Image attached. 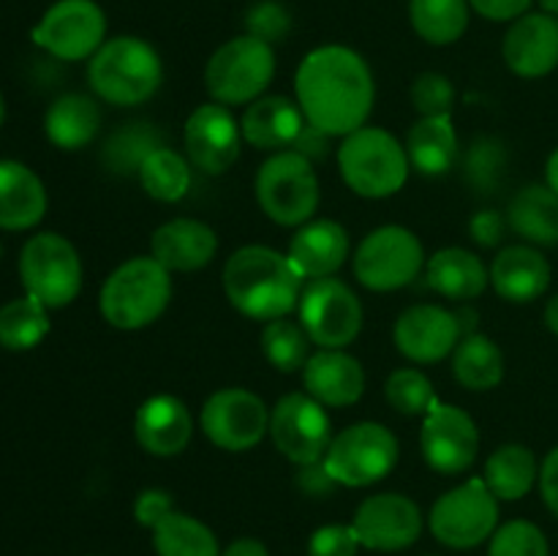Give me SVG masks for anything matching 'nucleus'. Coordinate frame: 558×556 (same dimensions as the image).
<instances>
[{
    "instance_id": "nucleus-51",
    "label": "nucleus",
    "mask_w": 558,
    "mask_h": 556,
    "mask_svg": "<svg viewBox=\"0 0 558 556\" xmlns=\"http://www.w3.org/2000/svg\"><path fill=\"white\" fill-rule=\"evenodd\" d=\"M539 494H543L545 507L558 518V447L545 456L539 467Z\"/></svg>"
},
{
    "instance_id": "nucleus-17",
    "label": "nucleus",
    "mask_w": 558,
    "mask_h": 556,
    "mask_svg": "<svg viewBox=\"0 0 558 556\" xmlns=\"http://www.w3.org/2000/svg\"><path fill=\"white\" fill-rule=\"evenodd\" d=\"M183 142L191 167L205 174H223L240 158L243 129L223 104H202L185 120Z\"/></svg>"
},
{
    "instance_id": "nucleus-25",
    "label": "nucleus",
    "mask_w": 558,
    "mask_h": 556,
    "mask_svg": "<svg viewBox=\"0 0 558 556\" xmlns=\"http://www.w3.org/2000/svg\"><path fill=\"white\" fill-rule=\"evenodd\" d=\"M490 287L507 303H534L550 287V265L532 245H510L496 254L488 270Z\"/></svg>"
},
{
    "instance_id": "nucleus-4",
    "label": "nucleus",
    "mask_w": 558,
    "mask_h": 556,
    "mask_svg": "<svg viewBox=\"0 0 558 556\" xmlns=\"http://www.w3.org/2000/svg\"><path fill=\"white\" fill-rule=\"evenodd\" d=\"M169 300L172 278L167 267L153 256H134L104 281L98 309L118 330H142L167 311Z\"/></svg>"
},
{
    "instance_id": "nucleus-27",
    "label": "nucleus",
    "mask_w": 558,
    "mask_h": 556,
    "mask_svg": "<svg viewBox=\"0 0 558 556\" xmlns=\"http://www.w3.org/2000/svg\"><path fill=\"white\" fill-rule=\"evenodd\" d=\"M47 213V191L20 161H0V229H31Z\"/></svg>"
},
{
    "instance_id": "nucleus-54",
    "label": "nucleus",
    "mask_w": 558,
    "mask_h": 556,
    "mask_svg": "<svg viewBox=\"0 0 558 556\" xmlns=\"http://www.w3.org/2000/svg\"><path fill=\"white\" fill-rule=\"evenodd\" d=\"M545 327L558 336V294H554L548 300V305H545Z\"/></svg>"
},
{
    "instance_id": "nucleus-33",
    "label": "nucleus",
    "mask_w": 558,
    "mask_h": 556,
    "mask_svg": "<svg viewBox=\"0 0 558 556\" xmlns=\"http://www.w3.org/2000/svg\"><path fill=\"white\" fill-rule=\"evenodd\" d=\"M158 147H163L161 131L145 120H131V123H120L107 136L101 147V164L107 172L118 174V178H131V174H140L142 164Z\"/></svg>"
},
{
    "instance_id": "nucleus-14",
    "label": "nucleus",
    "mask_w": 558,
    "mask_h": 556,
    "mask_svg": "<svg viewBox=\"0 0 558 556\" xmlns=\"http://www.w3.org/2000/svg\"><path fill=\"white\" fill-rule=\"evenodd\" d=\"M107 38V14L96 0H58L33 27V41L58 60H85Z\"/></svg>"
},
{
    "instance_id": "nucleus-42",
    "label": "nucleus",
    "mask_w": 558,
    "mask_h": 556,
    "mask_svg": "<svg viewBox=\"0 0 558 556\" xmlns=\"http://www.w3.org/2000/svg\"><path fill=\"white\" fill-rule=\"evenodd\" d=\"M488 556H550V545L537 523L515 518L490 534Z\"/></svg>"
},
{
    "instance_id": "nucleus-49",
    "label": "nucleus",
    "mask_w": 558,
    "mask_h": 556,
    "mask_svg": "<svg viewBox=\"0 0 558 556\" xmlns=\"http://www.w3.org/2000/svg\"><path fill=\"white\" fill-rule=\"evenodd\" d=\"M480 16L490 22H515L532 5V0H469Z\"/></svg>"
},
{
    "instance_id": "nucleus-28",
    "label": "nucleus",
    "mask_w": 558,
    "mask_h": 556,
    "mask_svg": "<svg viewBox=\"0 0 558 556\" xmlns=\"http://www.w3.org/2000/svg\"><path fill=\"white\" fill-rule=\"evenodd\" d=\"M425 273H428V287L450 300H474L490 283L483 259L456 245L436 251L425 265Z\"/></svg>"
},
{
    "instance_id": "nucleus-23",
    "label": "nucleus",
    "mask_w": 558,
    "mask_h": 556,
    "mask_svg": "<svg viewBox=\"0 0 558 556\" xmlns=\"http://www.w3.org/2000/svg\"><path fill=\"white\" fill-rule=\"evenodd\" d=\"M218 251V238L213 227L196 218H172L153 232L150 254L169 273H191L210 265Z\"/></svg>"
},
{
    "instance_id": "nucleus-50",
    "label": "nucleus",
    "mask_w": 558,
    "mask_h": 556,
    "mask_svg": "<svg viewBox=\"0 0 558 556\" xmlns=\"http://www.w3.org/2000/svg\"><path fill=\"white\" fill-rule=\"evenodd\" d=\"M330 134H325V131L314 129L311 123H305V129L300 131L298 142L292 145V150H298L300 156L308 158L311 164L314 161H322V158H327V153H330Z\"/></svg>"
},
{
    "instance_id": "nucleus-19",
    "label": "nucleus",
    "mask_w": 558,
    "mask_h": 556,
    "mask_svg": "<svg viewBox=\"0 0 558 556\" xmlns=\"http://www.w3.org/2000/svg\"><path fill=\"white\" fill-rule=\"evenodd\" d=\"M398 352L412 363H439L447 354L456 352L463 338L456 311H447L434 303H420L403 311L396 322Z\"/></svg>"
},
{
    "instance_id": "nucleus-8",
    "label": "nucleus",
    "mask_w": 558,
    "mask_h": 556,
    "mask_svg": "<svg viewBox=\"0 0 558 556\" xmlns=\"http://www.w3.org/2000/svg\"><path fill=\"white\" fill-rule=\"evenodd\" d=\"M428 527L447 548H477L499 529V499L483 478H472L434 501Z\"/></svg>"
},
{
    "instance_id": "nucleus-6",
    "label": "nucleus",
    "mask_w": 558,
    "mask_h": 556,
    "mask_svg": "<svg viewBox=\"0 0 558 556\" xmlns=\"http://www.w3.org/2000/svg\"><path fill=\"white\" fill-rule=\"evenodd\" d=\"M276 74V52L272 44L256 36L229 38L213 52L205 69V87L210 98L223 107L251 104L262 98Z\"/></svg>"
},
{
    "instance_id": "nucleus-44",
    "label": "nucleus",
    "mask_w": 558,
    "mask_h": 556,
    "mask_svg": "<svg viewBox=\"0 0 558 556\" xmlns=\"http://www.w3.org/2000/svg\"><path fill=\"white\" fill-rule=\"evenodd\" d=\"M245 27H248V36L262 38L267 44H276L289 36V31H292V16L276 0H259L245 14Z\"/></svg>"
},
{
    "instance_id": "nucleus-10",
    "label": "nucleus",
    "mask_w": 558,
    "mask_h": 556,
    "mask_svg": "<svg viewBox=\"0 0 558 556\" xmlns=\"http://www.w3.org/2000/svg\"><path fill=\"white\" fill-rule=\"evenodd\" d=\"M425 267L417 234L398 223L374 229L354 254V276L371 292H396L409 287Z\"/></svg>"
},
{
    "instance_id": "nucleus-39",
    "label": "nucleus",
    "mask_w": 558,
    "mask_h": 556,
    "mask_svg": "<svg viewBox=\"0 0 558 556\" xmlns=\"http://www.w3.org/2000/svg\"><path fill=\"white\" fill-rule=\"evenodd\" d=\"M507 164H510V156H507L505 142L496 136H477L463 158V178L474 194L490 196L505 183Z\"/></svg>"
},
{
    "instance_id": "nucleus-56",
    "label": "nucleus",
    "mask_w": 558,
    "mask_h": 556,
    "mask_svg": "<svg viewBox=\"0 0 558 556\" xmlns=\"http://www.w3.org/2000/svg\"><path fill=\"white\" fill-rule=\"evenodd\" d=\"M5 120V101H3V93H0V125H3Z\"/></svg>"
},
{
    "instance_id": "nucleus-40",
    "label": "nucleus",
    "mask_w": 558,
    "mask_h": 556,
    "mask_svg": "<svg viewBox=\"0 0 558 556\" xmlns=\"http://www.w3.org/2000/svg\"><path fill=\"white\" fill-rule=\"evenodd\" d=\"M308 343L311 338L305 336L303 327L287 319L267 322L265 330H262V352H265L267 363L283 374L305 368L311 358Z\"/></svg>"
},
{
    "instance_id": "nucleus-15",
    "label": "nucleus",
    "mask_w": 558,
    "mask_h": 556,
    "mask_svg": "<svg viewBox=\"0 0 558 556\" xmlns=\"http://www.w3.org/2000/svg\"><path fill=\"white\" fill-rule=\"evenodd\" d=\"M272 445L292 463H316L332 442L330 414L308 392H289L270 409Z\"/></svg>"
},
{
    "instance_id": "nucleus-5",
    "label": "nucleus",
    "mask_w": 558,
    "mask_h": 556,
    "mask_svg": "<svg viewBox=\"0 0 558 556\" xmlns=\"http://www.w3.org/2000/svg\"><path fill=\"white\" fill-rule=\"evenodd\" d=\"M407 147L376 125H363L338 145V169L349 189L365 200H385L409 178Z\"/></svg>"
},
{
    "instance_id": "nucleus-57",
    "label": "nucleus",
    "mask_w": 558,
    "mask_h": 556,
    "mask_svg": "<svg viewBox=\"0 0 558 556\" xmlns=\"http://www.w3.org/2000/svg\"><path fill=\"white\" fill-rule=\"evenodd\" d=\"M0 256H3V245H0Z\"/></svg>"
},
{
    "instance_id": "nucleus-13",
    "label": "nucleus",
    "mask_w": 558,
    "mask_h": 556,
    "mask_svg": "<svg viewBox=\"0 0 558 556\" xmlns=\"http://www.w3.org/2000/svg\"><path fill=\"white\" fill-rule=\"evenodd\" d=\"M202 431L216 447L243 452L270 434V409L245 387H223L202 407Z\"/></svg>"
},
{
    "instance_id": "nucleus-7",
    "label": "nucleus",
    "mask_w": 558,
    "mask_h": 556,
    "mask_svg": "<svg viewBox=\"0 0 558 556\" xmlns=\"http://www.w3.org/2000/svg\"><path fill=\"white\" fill-rule=\"evenodd\" d=\"M256 202L278 227H303L319 207L314 164L298 150L272 153L256 172Z\"/></svg>"
},
{
    "instance_id": "nucleus-45",
    "label": "nucleus",
    "mask_w": 558,
    "mask_h": 556,
    "mask_svg": "<svg viewBox=\"0 0 558 556\" xmlns=\"http://www.w3.org/2000/svg\"><path fill=\"white\" fill-rule=\"evenodd\" d=\"M360 548L363 545L352 523H327L308 540V556H357Z\"/></svg>"
},
{
    "instance_id": "nucleus-36",
    "label": "nucleus",
    "mask_w": 558,
    "mask_h": 556,
    "mask_svg": "<svg viewBox=\"0 0 558 556\" xmlns=\"http://www.w3.org/2000/svg\"><path fill=\"white\" fill-rule=\"evenodd\" d=\"M153 548L158 556H221L213 529L178 510L153 529Z\"/></svg>"
},
{
    "instance_id": "nucleus-22",
    "label": "nucleus",
    "mask_w": 558,
    "mask_h": 556,
    "mask_svg": "<svg viewBox=\"0 0 558 556\" xmlns=\"http://www.w3.org/2000/svg\"><path fill=\"white\" fill-rule=\"evenodd\" d=\"M303 385L325 407H352L365 392V371L343 349H319L303 368Z\"/></svg>"
},
{
    "instance_id": "nucleus-37",
    "label": "nucleus",
    "mask_w": 558,
    "mask_h": 556,
    "mask_svg": "<svg viewBox=\"0 0 558 556\" xmlns=\"http://www.w3.org/2000/svg\"><path fill=\"white\" fill-rule=\"evenodd\" d=\"M49 333V309L25 294L0 309V347L25 352L38 347Z\"/></svg>"
},
{
    "instance_id": "nucleus-21",
    "label": "nucleus",
    "mask_w": 558,
    "mask_h": 556,
    "mask_svg": "<svg viewBox=\"0 0 558 556\" xmlns=\"http://www.w3.org/2000/svg\"><path fill=\"white\" fill-rule=\"evenodd\" d=\"M194 434V420L189 407L178 396H153L136 409L134 436L145 452L156 458H172L189 447Z\"/></svg>"
},
{
    "instance_id": "nucleus-48",
    "label": "nucleus",
    "mask_w": 558,
    "mask_h": 556,
    "mask_svg": "<svg viewBox=\"0 0 558 556\" xmlns=\"http://www.w3.org/2000/svg\"><path fill=\"white\" fill-rule=\"evenodd\" d=\"M294 483L303 491L305 496H314V499H322V496H330L332 491L338 488V483L332 480V474L327 472L325 461L316 463H303L298 467V474H294Z\"/></svg>"
},
{
    "instance_id": "nucleus-29",
    "label": "nucleus",
    "mask_w": 558,
    "mask_h": 556,
    "mask_svg": "<svg viewBox=\"0 0 558 556\" xmlns=\"http://www.w3.org/2000/svg\"><path fill=\"white\" fill-rule=\"evenodd\" d=\"M403 147H407L409 164L420 174L436 178V174L450 172L452 164L458 161V134L452 118L450 114L420 118L409 129L407 145Z\"/></svg>"
},
{
    "instance_id": "nucleus-11",
    "label": "nucleus",
    "mask_w": 558,
    "mask_h": 556,
    "mask_svg": "<svg viewBox=\"0 0 558 556\" xmlns=\"http://www.w3.org/2000/svg\"><path fill=\"white\" fill-rule=\"evenodd\" d=\"M25 292L47 309H63L82 289V262L74 245L58 232L31 238L20 256Z\"/></svg>"
},
{
    "instance_id": "nucleus-53",
    "label": "nucleus",
    "mask_w": 558,
    "mask_h": 556,
    "mask_svg": "<svg viewBox=\"0 0 558 556\" xmlns=\"http://www.w3.org/2000/svg\"><path fill=\"white\" fill-rule=\"evenodd\" d=\"M545 183L558 194V147L548 156V164H545Z\"/></svg>"
},
{
    "instance_id": "nucleus-18",
    "label": "nucleus",
    "mask_w": 558,
    "mask_h": 556,
    "mask_svg": "<svg viewBox=\"0 0 558 556\" xmlns=\"http://www.w3.org/2000/svg\"><path fill=\"white\" fill-rule=\"evenodd\" d=\"M352 527L363 548L392 554L417 543L423 512L403 494H376L357 507Z\"/></svg>"
},
{
    "instance_id": "nucleus-38",
    "label": "nucleus",
    "mask_w": 558,
    "mask_h": 556,
    "mask_svg": "<svg viewBox=\"0 0 558 556\" xmlns=\"http://www.w3.org/2000/svg\"><path fill=\"white\" fill-rule=\"evenodd\" d=\"M140 183L153 200L180 202L191 189V161L172 147H158L140 169Z\"/></svg>"
},
{
    "instance_id": "nucleus-3",
    "label": "nucleus",
    "mask_w": 558,
    "mask_h": 556,
    "mask_svg": "<svg viewBox=\"0 0 558 556\" xmlns=\"http://www.w3.org/2000/svg\"><path fill=\"white\" fill-rule=\"evenodd\" d=\"M87 82L101 101L136 107L156 96L163 65L156 49L136 36H118L101 44L87 65Z\"/></svg>"
},
{
    "instance_id": "nucleus-52",
    "label": "nucleus",
    "mask_w": 558,
    "mask_h": 556,
    "mask_svg": "<svg viewBox=\"0 0 558 556\" xmlns=\"http://www.w3.org/2000/svg\"><path fill=\"white\" fill-rule=\"evenodd\" d=\"M221 556H270V554H267L265 543H259V540L240 537L234 540L227 551H221Z\"/></svg>"
},
{
    "instance_id": "nucleus-46",
    "label": "nucleus",
    "mask_w": 558,
    "mask_h": 556,
    "mask_svg": "<svg viewBox=\"0 0 558 556\" xmlns=\"http://www.w3.org/2000/svg\"><path fill=\"white\" fill-rule=\"evenodd\" d=\"M174 512V499L169 491L163 488H145L134 501V518L140 527L156 529L163 518Z\"/></svg>"
},
{
    "instance_id": "nucleus-32",
    "label": "nucleus",
    "mask_w": 558,
    "mask_h": 556,
    "mask_svg": "<svg viewBox=\"0 0 558 556\" xmlns=\"http://www.w3.org/2000/svg\"><path fill=\"white\" fill-rule=\"evenodd\" d=\"M485 485L499 501H518L539 480L537 456L526 445H501L485 461Z\"/></svg>"
},
{
    "instance_id": "nucleus-43",
    "label": "nucleus",
    "mask_w": 558,
    "mask_h": 556,
    "mask_svg": "<svg viewBox=\"0 0 558 556\" xmlns=\"http://www.w3.org/2000/svg\"><path fill=\"white\" fill-rule=\"evenodd\" d=\"M412 104L420 118H434V114H450L456 104V87L445 74L425 71L412 82Z\"/></svg>"
},
{
    "instance_id": "nucleus-9",
    "label": "nucleus",
    "mask_w": 558,
    "mask_h": 556,
    "mask_svg": "<svg viewBox=\"0 0 558 556\" xmlns=\"http://www.w3.org/2000/svg\"><path fill=\"white\" fill-rule=\"evenodd\" d=\"M396 434L381 423H354L338 436H332L325 452V467L338 485L365 488L379 483L398 463Z\"/></svg>"
},
{
    "instance_id": "nucleus-55",
    "label": "nucleus",
    "mask_w": 558,
    "mask_h": 556,
    "mask_svg": "<svg viewBox=\"0 0 558 556\" xmlns=\"http://www.w3.org/2000/svg\"><path fill=\"white\" fill-rule=\"evenodd\" d=\"M539 5H543V11L545 14H550V16H558V0H537Z\"/></svg>"
},
{
    "instance_id": "nucleus-16",
    "label": "nucleus",
    "mask_w": 558,
    "mask_h": 556,
    "mask_svg": "<svg viewBox=\"0 0 558 556\" xmlns=\"http://www.w3.org/2000/svg\"><path fill=\"white\" fill-rule=\"evenodd\" d=\"M425 463L439 474H461L477 461L480 431L472 414L452 403H436L420 434Z\"/></svg>"
},
{
    "instance_id": "nucleus-30",
    "label": "nucleus",
    "mask_w": 558,
    "mask_h": 556,
    "mask_svg": "<svg viewBox=\"0 0 558 556\" xmlns=\"http://www.w3.org/2000/svg\"><path fill=\"white\" fill-rule=\"evenodd\" d=\"M44 131L60 150H80V147L90 145L101 131V107L90 96L65 93L47 109Z\"/></svg>"
},
{
    "instance_id": "nucleus-41",
    "label": "nucleus",
    "mask_w": 558,
    "mask_h": 556,
    "mask_svg": "<svg viewBox=\"0 0 558 556\" xmlns=\"http://www.w3.org/2000/svg\"><path fill=\"white\" fill-rule=\"evenodd\" d=\"M385 396L396 412L409 414V418H420L428 414L436 407V392L428 376L417 368H398L387 376Z\"/></svg>"
},
{
    "instance_id": "nucleus-12",
    "label": "nucleus",
    "mask_w": 558,
    "mask_h": 556,
    "mask_svg": "<svg viewBox=\"0 0 558 556\" xmlns=\"http://www.w3.org/2000/svg\"><path fill=\"white\" fill-rule=\"evenodd\" d=\"M300 327L322 349H343L360 336L363 303L338 278H311L298 303Z\"/></svg>"
},
{
    "instance_id": "nucleus-34",
    "label": "nucleus",
    "mask_w": 558,
    "mask_h": 556,
    "mask_svg": "<svg viewBox=\"0 0 558 556\" xmlns=\"http://www.w3.org/2000/svg\"><path fill=\"white\" fill-rule=\"evenodd\" d=\"M452 376L466 390H494L505 379V354L494 338L466 333L452 352Z\"/></svg>"
},
{
    "instance_id": "nucleus-20",
    "label": "nucleus",
    "mask_w": 558,
    "mask_h": 556,
    "mask_svg": "<svg viewBox=\"0 0 558 556\" xmlns=\"http://www.w3.org/2000/svg\"><path fill=\"white\" fill-rule=\"evenodd\" d=\"M501 55L512 74L539 80L558 65V16L523 14L505 33Z\"/></svg>"
},
{
    "instance_id": "nucleus-35",
    "label": "nucleus",
    "mask_w": 558,
    "mask_h": 556,
    "mask_svg": "<svg viewBox=\"0 0 558 556\" xmlns=\"http://www.w3.org/2000/svg\"><path fill=\"white\" fill-rule=\"evenodd\" d=\"M469 0H409V20L423 41L447 47L469 27Z\"/></svg>"
},
{
    "instance_id": "nucleus-2",
    "label": "nucleus",
    "mask_w": 558,
    "mask_h": 556,
    "mask_svg": "<svg viewBox=\"0 0 558 556\" xmlns=\"http://www.w3.org/2000/svg\"><path fill=\"white\" fill-rule=\"evenodd\" d=\"M223 292L229 303L251 319H287L300 303L303 276L281 251L243 245L223 265Z\"/></svg>"
},
{
    "instance_id": "nucleus-24",
    "label": "nucleus",
    "mask_w": 558,
    "mask_h": 556,
    "mask_svg": "<svg viewBox=\"0 0 558 556\" xmlns=\"http://www.w3.org/2000/svg\"><path fill=\"white\" fill-rule=\"evenodd\" d=\"M240 129H243V140L256 150H292L300 131L305 129V114L292 98L262 96L248 104Z\"/></svg>"
},
{
    "instance_id": "nucleus-31",
    "label": "nucleus",
    "mask_w": 558,
    "mask_h": 556,
    "mask_svg": "<svg viewBox=\"0 0 558 556\" xmlns=\"http://www.w3.org/2000/svg\"><path fill=\"white\" fill-rule=\"evenodd\" d=\"M507 223L515 234L534 245L558 243V194L545 185H526L507 207Z\"/></svg>"
},
{
    "instance_id": "nucleus-26",
    "label": "nucleus",
    "mask_w": 558,
    "mask_h": 556,
    "mask_svg": "<svg viewBox=\"0 0 558 556\" xmlns=\"http://www.w3.org/2000/svg\"><path fill=\"white\" fill-rule=\"evenodd\" d=\"M289 259L303 278H327L343 267L349 256V234L338 221H311L298 229L289 243Z\"/></svg>"
},
{
    "instance_id": "nucleus-1",
    "label": "nucleus",
    "mask_w": 558,
    "mask_h": 556,
    "mask_svg": "<svg viewBox=\"0 0 558 556\" xmlns=\"http://www.w3.org/2000/svg\"><path fill=\"white\" fill-rule=\"evenodd\" d=\"M294 96L305 123L330 136H349L374 109V74L354 49L327 44L305 55L294 74Z\"/></svg>"
},
{
    "instance_id": "nucleus-47",
    "label": "nucleus",
    "mask_w": 558,
    "mask_h": 556,
    "mask_svg": "<svg viewBox=\"0 0 558 556\" xmlns=\"http://www.w3.org/2000/svg\"><path fill=\"white\" fill-rule=\"evenodd\" d=\"M507 218L501 216L499 210H480L474 213L472 221H469V234H472V240L477 245H483V249H496V245L505 240L507 234Z\"/></svg>"
}]
</instances>
